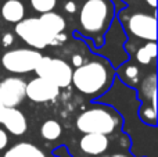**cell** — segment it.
Masks as SVG:
<instances>
[{
    "instance_id": "cell-1",
    "label": "cell",
    "mask_w": 158,
    "mask_h": 157,
    "mask_svg": "<svg viewBox=\"0 0 158 157\" xmlns=\"http://www.w3.org/2000/svg\"><path fill=\"white\" fill-rule=\"evenodd\" d=\"M108 79V72L103 63L92 61L82 64L72 72V81L79 92L86 95H94L106 86Z\"/></svg>"
},
{
    "instance_id": "cell-2",
    "label": "cell",
    "mask_w": 158,
    "mask_h": 157,
    "mask_svg": "<svg viewBox=\"0 0 158 157\" xmlns=\"http://www.w3.org/2000/svg\"><path fill=\"white\" fill-rule=\"evenodd\" d=\"M77 127L83 134H111L117 127V118L103 108H90L78 117Z\"/></svg>"
},
{
    "instance_id": "cell-3",
    "label": "cell",
    "mask_w": 158,
    "mask_h": 157,
    "mask_svg": "<svg viewBox=\"0 0 158 157\" xmlns=\"http://www.w3.org/2000/svg\"><path fill=\"white\" fill-rule=\"evenodd\" d=\"M39 78L52 82L58 89L65 88L72 81V70L68 63L60 58H52L42 56L40 61L38 63L35 68Z\"/></svg>"
},
{
    "instance_id": "cell-4",
    "label": "cell",
    "mask_w": 158,
    "mask_h": 157,
    "mask_svg": "<svg viewBox=\"0 0 158 157\" xmlns=\"http://www.w3.org/2000/svg\"><path fill=\"white\" fill-rule=\"evenodd\" d=\"M15 33L25 43L35 49H44L49 45H53L54 40L39 18H27L19 21L15 25Z\"/></svg>"
},
{
    "instance_id": "cell-5",
    "label": "cell",
    "mask_w": 158,
    "mask_h": 157,
    "mask_svg": "<svg viewBox=\"0 0 158 157\" xmlns=\"http://www.w3.org/2000/svg\"><path fill=\"white\" fill-rule=\"evenodd\" d=\"M110 6L106 0H87L81 8L79 21L86 32H98L108 18Z\"/></svg>"
},
{
    "instance_id": "cell-6",
    "label": "cell",
    "mask_w": 158,
    "mask_h": 157,
    "mask_svg": "<svg viewBox=\"0 0 158 157\" xmlns=\"http://www.w3.org/2000/svg\"><path fill=\"white\" fill-rule=\"evenodd\" d=\"M42 54L31 49H15L6 52L2 57V64L7 71L14 74H25L35 71Z\"/></svg>"
},
{
    "instance_id": "cell-7",
    "label": "cell",
    "mask_w": 158,
    "mask_h": 157,
    "mask_svg": "<svg viewBox=\"0 0 158 157\" xmlns=\"http://www.w3.org/2000/svg\"><path fill=\"white\" fill-rule=\"evenodd\" d=\"M27 83L19 78H6L0 82V103L3 107H15L25 97Z\"/></svg>"
},
{
    "instance_id": "cell-8",
    "label": "cell",
    "mask_w": 158,
    "mask_h": 157,
    "mask_svg": "<svg viewBox=\"0 0 158 157\" xmlns=\"http://www.w3.org/2000/svg\"><path fill=\"white\" fill-rule=\"evenodd\" d=\"M129 31L135 36L147 40L156 42L157 39V19L154 15L148 14H133L128 21Z\"/></svg>"
},
{
    "instance_id": "cell-9",
    "label": "cell",
    "mask_w": 158,
    "mask_h": 157,
    "mask_svg": "<svg viewBox=\"0 0 158 157\" xmlns=\"http://www.w3.org/2000/svg\"><path fill=\"white\" fill-rule=\"evenodd\" d=\"M60 93V89L43 78H35L25 86V96L35 103H44L54 100Z\"/></svg>"
},
{
    "instance_id": "cell-10",
    "label": "cell",
    "mask_w": 158,
    "mask_h": 157,
    "mask_svg": "<svg viewBox=\"0 0 158 157\" xmlns=\"http://www.w3.org/2000/svg\"><path fill=\"white\" fill-rule=\"evenodd\" d=\"M0 124L6 127V129L13 135H22L25 134L28 125L25 116L15 107H3L0 111Z\"/></svg>"
},
{
    "instance_id": "cell-11",
    "label": "cell",
    "mask_w": 158,
    "mask_h": 157,
    "mask_svg": "<svg viewBox=\"0 0 158 157\" xmlns=\"http://www.w3.org/2000/svg\"><path fill=\"white\" fill-rule=\"evenodd\" d=\"M81 150L86 155H101L108 147V138L106 135L100 134H85V136L81 139Z\"/></svg>"
},
{
    "instance_id": "cell-12",
    "label": "cell",
    "mask_w": 158,
    "mask_h": 157,
    "mask_svg": "<svg viewBox=\"0 0 158 157\" xmlns=\"http://www.w3.org/2000/svg\"><path fill=\"white\" fill-rule=\"evenodd\" d=\"M39 19H40V22L44 25V28L49 31L50 35H52L54 39L57 38V36L64 31V28H65V19H64L60 14L53 13V11L42 14V15L39 17Z\"/></svg>"
},
{
    "instance_id": "cell-13",
    "label": "cell",
    "mask_w": 158,
    "mask_h": 157,
    "mask_svg": "<svg viewBox=\"0 0 158 157\" xmlns=\"http://www.w3.org/2000/svg\"><path fill=\"white\" fill-rule=\"evenodd\" d=\"M2 15L7 22H17L24 19L25 7L19 0H7L2 7Z\"/></svg>"
},
{
    "instance_id": "cell-14",
    "label": "cell",
    "mask_w": 158,
    "mask_h": 157,
    "mask_svg": "<svg viewBox=\"0 0 158 157\" xmlns=\"http://www.w3.org/2000/svg\"><path fill=\"white\" fill-rule=\"evenodd\" d=\"M61 125L54 120H47L43 125H42L40 134L46 141H56L58 136L61 135Z\"/></svg>"
},
{
    "instance_id": "cell-15",
    "label": "cell",
    "mask_w": 158,
    "mask_h": 157,
    "mask_svg": "<svg viewBox=\"0 0 158 157\" xmlns=\"http://www.w3.org/2000/svg\"><path fill=\"white\" fill-rule=\"evenodd\" d=\"M157 56V45L156 42H150V43L144 45L143 47H140L136 53V58L140 64H150V61L153 58H156Z\"/></svg>"
},
{
    "instance_id": "cell-16",
    "label": "cell",
    "mask_w": 158,
    "mask_h": 157,
    "mask_svg": "<svg viewBox=\"0 0 158 157\" xmlns=\"http://www.w3.org/2000/svg\"><path fill=\"white\" fill-rule=\"evenodd\" d=\"M33 145L22 142V143H17L15 146H13L11 149H8L6 152L4 157H27L31 153V150L33 149Z\"/></svg>"
},
{
    "instance_id": "cell-17",
    "label": "cell",
    "mask_w": 158,
    "mask_h": 157,
    "mask_svg": "<svg viewBox=\"0 0 158 157\" xmlns=\"http://www.w3.org/2000/svg\"><path fill=\"white\" fill-rule=\"evenodd\" d=\"M57 4V0H31V6L35 11L40 14L50 13Z\"/></svg>"
},
{
    "instance_id": "cell-18",
    "label": "cell",
    "mask_w": 158,
    "mask_h": 157,
    "mask_svg": "<svg viewBox=\"0 0 158 157\" xmlns=\"http://www.w3.org/2000/svg\"><path fill=\"white\" fill-rule=\"evenodd\" d=\"M125 74H126V77H128V78L135 79V78H137V75H139V70H137V67L131 66V67H128V68H126Z\"/></svg>"
},
{
    "instance_id": "cell-19",
    "label": "cell",
    "mask_w": 158,
    "mask_h": 157,
    "mask_svg": "<svg viewBox=\"0 0 158 157\" xmlns=\"http://www.w3.org/2000/svg\"><path fill=\"white\" fill-rule=\"evenodd\" d=\"M7 142H8L7 134H6L3 129H0V150H2L3 147H6V146H7Z\"/></svg>"
},
{
    "instance_id": "cell-20",
    "label": "cell",
    "mask_w": 158,
    "mask_h": 157,
    "mask_svg": "<svg viewBox=\"0 0 158 157\" xmlns=\"http://www.w3.org/2000/svg\"><path fill=\"white\" fill-rule=\"evenodd\" d=\"M27 157H44V155H43V152H42L40 149H38V147L35 146L32 150H31V153Z\"/></svg>"
},
{
    "instance_id": "cell-21",
    "label": "cell",
    "mask_w": 158,
    "mask_h": 157,
    "mask_svg": "<svg viewBox=\"0 0 158 157\" xmlns=\"http://www.w3.org/2000/svg\"><path fill=\"white\" fill-rule=\"evenodd\" d=\"M65 11L67 13H75L77 11V4L74 2H68L65 4Z\"/></svg>"
},
{
    "instance_id": "cell-22",
    "label": "cell",
    "mask_w": 158,
    "mask_h": 157,
    "mask_svg": "<svg viewBox=\"0 0 158 157\" xmlns=\"http://www.w3.org/2000/svg\"><path fill=\"white\" fill-rule=\"evenodd\" d=\"M11 42H13V35L11 33H6L3 36V46H10Z\"/></svg>"
},
{
    "instance_id": "cell-23",
    "label": "cell",
    "mask_w": 158,
    "mask_h": 157,
    "mask_svg": "<svg viewBox=\"0 0 158 157\" xmlns=\"http://www.w3.org/2000/svg\"><path fill=\"white\" fill-rule=\"evenodd\" d=\"M72 63H74V66L78 68V67H81V66H82L83 60H82L81 56H78V54H77V56H74V57H72Z\"/></svg>"
},
{
    "instance_id": "cell-24",
    "label": "cell",
    "mask_w": 158,
    "mask_h": 157,
    "mask_svg": "<svg viewBox=\"0 0 158 157\" xmlns=\"http://www.w3.org/2000/svg\"><path fill=\"white\" fill-rule=\"evenodd\" d=\"M146 3H147L148 6H151V7H156L157 6V0H146Z\"/></svg>"
},
{
    "instance_id": "cell-25",
    "label": "cell",
    "mask_w": 158,
    "mask_h": 157,
    "mask_svg": "<svg viewBox=\"0 0 158 157\" xmlns=\"http://www.w3.org/2000/svg\"><path fill=\"white\" fill-rule=\"evenodd\" d=\"M114 157H126V156H123V155H115Z\"/></svg>"
},
{
    "instance_id": "cell-26",
    "label": "cell",
    "mask_w": 158,
    "mask_h": 157,
    "mask_svg": "<svg viewBox=\"0 0 158 157\" xmlns=\"http://www.w3.org/2000/svg\"><path fill=\"white\" fill-rule=\"evenodd\" d=\"M2 108H3V106H2V103H0V111H2Z\"/></svg>"
}]
</instances>
